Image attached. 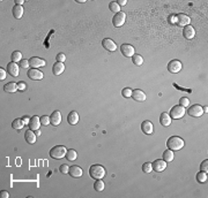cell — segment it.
I'll list each match as a JSON object with an SVG mask.
<instances>
[{
	"label": "cell",
	"mask_w": 208,
	"mask_h": 198,
	"mask_svg": "<svg viewBox=\"0 0 208 198\" xmlns=\"http://www.w3.org/2000/svg\"><path fill=\"white\" fill-rule=\"evenodd\" d=\"M25 121L23 119H15L13 122H12V127L14 128V129H18V130H21L22 128L25 127Z\"/></svg>",
	"instance_id": "83f0119b"
},
{
	"label": "cell",
	"mask_w": 208,
	"mask_h": 198,
	"mask_svg": "<svg viewBox=\"0 0 208 198\" xmlns=\"http://www.w3.org/2000/svg\"><path fill=\"white\" fill-rule=\"evenodd\" d=\"M202 110H204V112H206V113H207V111H208V107H207V106L202 107Z\"/></svg>",
	"instance_id": "f907efd6"
},
{
	"label": "cell",
	"mask_w": 208,
	"mask_h": 198,
	"mask_svg": "<svg viewBox=\"0 0 208 198\" xmlns=\"http://www.w3.org/2000/svg\"><path fill=\"white\" fill-rule=\"evenodd\" d=\"M187 114L192 117H200L204 114V110L200 105H193L187 110Z\"/></svg>",
	"instance_id": "ba28073f"
},
{
	"label": "cell",
	"mask_w": 208,
	"mask_h": 198,
	"mask_svg": "<svg viewBox=\"0 0 208 198\" xmlns=\"http://www.w3.org/2000/svg\"><path fill=\"white\" fill-rule=\"evenodd\" d=\"M40 119H41V124H43V126H47V124L50 123V117H47V115H43Z\"/></svg>",
	"instance_id": "74e56055"
},
{
	"label": "cell",
	"mask_w": 208,
	"mask_h": 198,
	"mask_svg": "<svg viewBox=\"0 0 208 198\" xmlns=\"http://www.w3.org/2000/svg\"><path fill=\"white\" fill-rule=\"evenodd\" d=\"M170 117L171 119H176V120H178V119H182V117L185 115V108H184L183 106H173L171 108V111H170Z\"/></svg>",
	"instance_id": "277c9868"
},
{
	"label": "cell",
	"mask_w": 208,
	"mask_h": 198,
	"mask_svg": "<svg viewBox=\"0 0 208 198\" xmlns=\"http://www.w3.org/2000/svg\"><path fill=\"white\" fill-rule=\"evenodd\" d=\"M160 122H161V124L163 127H169V126L171 124V117H170L169 113L163 112V113L161 114V117H160Z\"/></svg>",
	"instance_id": "603a6c76"
},
{
	"label": "cell",
	"mask_w": 208,
	"mask_h": 198,
	"mask_svg": "<svg viewBox=\"0 0 208 198\" xmlns=\"http://www.w3.org/2000/svg\"><path fill=\"white\" fill-rule=\"evenodd\" d=\"M22 60V53L20 51H15L12 53V61L13 62H20Z\"/></svg>",
	"instance_id": "d6a6232c"
},
{
	"label": "cell",
	"mask_w": 208,
	"mask_h": 198,
	"mask_svg": "<svg viewBox=\"0 0 208 198\" xmlns=\"http://www.w3.org/2000/svg\"><path fill=\"white\" fill-rule=\"evenodd\" d=\"M120 52L123 53L124 57H127V58H132L134 54H135V50L133 47L132 45H129V44H122L120 46Z\"/></svg>",
	"instance_id": "8992f818"
},
{
	"label": "cell",
	"mask_w": 208,
	"mask_h": 198,
	"mask_svg": "<svg viewBox=\"0 0 208 198\" xmlns=\"http://www.w3.org/2000/svg\"><path fill=\"white\" fill-rule=\"evenodd\" d=\"M151 166H153V169L156 173H161V172H163L167 168V163L162 159H156L154 163H151Z\"/></svg>",
	"instance_id": "8fae6325"
},
{
	"label": "cell",
	"mask_w": 208,
	"mask_h": 198,
	"mask_svg": "<svg viewBox=\"0 0 208 198\" xmlns=\"http://www.w3.org/2000/svg\"><path fill=\"white\" fill-rule=\"evenodd\" d=\"M190 22H191L190 16H187V15H185V14L176 15L177 25H179V27H186V25H190Z\"/></svg>",
	"instance_id": "30bf717a"
},
{
	"label": "cell",
	"mask_w": 208,
	"mask_h": 198,
	"mask_svg": "<svg viewBox=\"0 0 208 198\" xmlns=\"http://www.w3.org/2000/svg\"><path fill=\"white\" fill-rule=\"evenodd\" d=\"M59 170H60V173H63V174H68L69 167H68V165H66V164H63V165L59 167Z\"/></svg>",
	"instance_id": "f35d334b"
},
{
	"label": "cell",
	"mask_w": 208,
	"mask_h": 198,
	"mask_svg": "<svg viewBox=\"0 0 208 198\" xmlns=\"http://www.w3.org/2000/svg\"><path fill=\"white\" fill-rule=\"evenodd\" d=\"M12 12H13V15H14L15 18H21L22 16H23V7H22V6L15 5Z\"/></svg>",
	"instance_id": "d4e9b609"
},
{
	"label": "cell",
	"mask_w": 208,
	"mask_h": 198,
	"mask_svg": "<svg viewBox=\"0 0 208 198\" xmlns=\"http://www.w3.org/2000/svg\"><path fill=\"white\" fill-rule=\"evenodd\" d=\"M168 70L172 74H176V73H179L182 70V62L179 60H172L169 62L168 65Z\"/></svg>",
	"instance_id": "9c48e42d"
},
{
	"label": "cell",
	"mask_w": 208,
	"mask_h": 198,
	"mask_svg": "<svg viewBox=\"0 0 208 198\" xmlns=\"http://www.w3.org/2000/svg\"><path fill=\"white\" fill-rule=\"evenodd\" d=\"M67 121H68V123L69 124L75 126V124L79 122V114L76 113L75 111H72V112L67 115Z\"/></svg>",
	"instance_id": "cb8c5ba5"
},
{
	"label": "cell",
	"mask_w": 208,
	"mask_h": 198,
	"mask_svg": "<svg viewBox=\"0 0 208 198\" xmlns=\"http://www.w3.org/2000/svg\"><path fill=\"white\" fill-rule=\"evenodd\" d=\"M197 181L199 183H206V181H207V173H206V172H202V170H201L200 173H198Z\"/></svg>",
	"instance_id": "f546056e"
},
{
	"label": "cell",
	"mask_w": 208,
	"mask_h": 198,
	"mask_svg": "<svg viewBox=\"0 0 208 198\" xmlns=\"http://www.w3.org/2000/svg\"><path fill=\"white\" fill-rule=\"evenodd\" d=\"M105 168L101 165H93L89 168V175L90 177H93L94 180H102L105 176Z\"/></svg>",
	"instance_id": "7a4b0ae2"
},
{
	"label": "cell",
	"mask_w": 208,
	"mask_h": 198,
	"mask_svg": "<svg viewBox=\"0 0 208 198\" xmlns=\"http://www.w3.org/2000/svg\"><path fill=\"white\" fill-rule=\"evenodd\" d=\"M183 35L186 39H193L195 36V30L192 25H186V27H184Z\"/></svg>",
	"instance_id": "ac0fdd59"
},
{
	"label": "cell",
	"mask_w": 208,
	"mask_h": 198,
	"mask_svg": "<svg viewBox=\"0 0 208 198\" xmlns=\"http://www.w3.org/2000/svg\"><path fill=\"white\" fill-rule=\"evenodd\" d=\"M0 197H1V198H8V197H9V195H8L7 191L3 190V191H1V194H0Z\"/></svg>",
	"instance_id": "f6af8a7d"
},
{
	"label": "cell",
	"mask_w": 208,
	"mask_h": 198,
	"mask_svg": "<svg viewBox=\"0 0 208 198\" xmlns=\"http://www.w3.org/2000/svg\"><path fill=\"white\" fill-rule=\"evenodd\" d=\"M200 169L202 170V172H206V173H207V172H208V160H207V159L204 160V161L201 163V165H200Z\"/></svg>",
	"instance_id": "ab89813d"
},
{
	"label": "cell",
	"mask_w": 208,
	"mask_h": 198,
	"mask_svg": "<svg viewBox=\"0 0 208 198\" xmlns=\"http://www.w3.org/2000/svg\"><path fill=\"white\" fill-rule=\"evenodd\" d=\"M94 189L96 191H103L104 190V182L102 180H97L95 183H94Z\"/></svg>",
	"instance_id": "836d02e7"
},
{
	"label": "cell",
	"mask_w": 208,
	"mask_h": 198,
	"mask_svg": "<svg viewBox=\"0 0 208 198\" xmlns=\"http://www.w3.org/2000/svg\"><path fill=\"white\" fill-rule=\"evenodd\" d=\"M5 78H6V70L3 69V67L0 68V80L1 81H4Z\"/></svg>",
	"instance_id": "ee69618b"
},
{
	"label": "cell",
	"mask_w": 208,
	"mask_h": 198,
	"mask_svg": "<svg viewBox=\"0 0 208 198\" xmlns=\"http://www.w3.org/2000/svg\"><path fill=\"white\" fill-rule=\"evenodd\" d=\"M61 122V113L59 111H54L53 113L50 115V123L52 126H58V124H60Z\"/></svg>",
	"instance_id": "2e32d148"
},
{
	"label": "cell",
	"mask_w": 208,
	"mask_h": 198,
	"mask_svg": "<svg viewBox=\"0 0 208 198\" xmlns=\"http://www.w3.org/2000/svg\"><path fill=\"white\" fill-rule=\"evenodd\" d=\"M125 21H126V14L124 12H119V13L115 14V16L112 18V23H113V25L117 27V28L122 27V25L125 23Z\"/></svg>",
	"instance_id": "5b68a950"
},
{
	"label": "cell",
	"mask_w": 208,
	"mask_h": 198,
	"mask_svg": "<svg viewBox=\"0 0 208 198\" xmlns=\"http://www.w3.org/2000/svg\"><path fill=\"white\" fill-rule=\"evenodd\" d=\"M29 64H30V66L32 68H40V67H44L47 62H45V60H43V59H41L38 57H32L30 58Z\"/></svg>",
	"instance_id": "9a60e30c"
},
{
	"label": "cell",
	"mask_w": 208,
	"mask_h": 198,
	"mask_svg": "<svg viewBox=\"0 0 208 198\" xmlns=\"http://www.w3.org/2000/svg\"><path fill=\"white\" fill-rule=\"evenodd\" d=\"M27 75H28V77L30 78V80H32V81H40V80H42V78L44 77L43 71H41L40 69H37V68L29 69Z\"/></svg>",
	"instance_id": "52a82bcc"
},
{
	"label": "cell",
	"mask_w": 208,
	"mask_h": 198,
	"mask_svg": "<svg viewBox=\"0 0 208 198\" xmlns=\"http://www.w3.org/2000/svg\"><path fill=\"white\" fill-rule=\"evenodd\" d=\"M109 8H110V11L116 13V14L120 12V6L117 4V1H111V3L109 4Z\"/></svg>",
	"instance_id": "1f68e13d"
},
{
	"label": "cell",
	"mask_w": 208,
	"mask_h": 198,
	"mask_svg": "<svg viewBox=\"0 0 208 198\" xmlns=\"http://www.w3.org/2000/svg\"><path fill=\"white\" fill-rule=\"evenodd\" d=\"M65 70V65L64 62H56V64L53 65V67H52V73H53L56 76H58V75L63 74V71Z\"/></svg>",
	"instance_id": "7402d4cb"
},
{
	"label": "cell",
	"mask_w": 208,
	"mask_h": 198,
	"mask_svg": "<svg viewBox=\"0 0 208 198\" xmlns=\"http://www.w3.org/2000/svg\"><path fill=\"white\" fill-rule=\"evenodd\" d=\"M7 71L9 73V74L12 75V76H14V77H16V76H19V66L16 62H9V64L7 65Z\"/></svg>",
	"instance_id": "ffe728a7"
},
{
	"label": "cell",
	"mask_w": 208,
	"mask_h": 198,
	"mask_svg": "<svg viewBox=\"0 0 208 198\" xmlns=\"http://www.w3.org/2000/svg\"><path fill=\"white\" fill-rule=\"evenodd\" d=\"M35 134H36V136H41V130H40V129L35 130Z\"/></svg>",
	"instance_id": "c3c4849f"
},
{
	"label": "cell",
	"mask_w": 208,
	"mask_h": 198,
	"mask_svg": "<svg viewBox=\"0 0 208 198\" xmlns=\"http://www.w3.org/2000/svg\"><path fill=\"white\" fill-rule=\"evenodd\" d=\"M184 145H185L184 139L178 137V136H171V137L168 139V142H167L168 148H170L172 151H178V150L184 148Z\"/></svg>",
	"instance_id": "6da1fadb"
},
{
	"label": "cell",
	"mask_w": 208,
	"mask_h": 198,
	"mask_svg": "<svg viewBox=\"0 0 208 198\" xmlns=\"http://www.w3.org/2000/svg\"><path fill=\"white\" fill-rule=\"evenodd\" d=\"M66 153H67V148L64 145H56L50 150V157L57 160L66 157Z\"/></svg>",
	"instance_id": "3957f363"
},
{
	"label": "cell",
	"mask_w": 208,
	"mask_h": 198,
	"mask_svg": "<svg viewBox=\"0 0 208 198\" xmlns=\"http://www.w3.org/2000/svg\"><path fill=\"white\" fill-rule=\"evenodd\" d=\"M132 89H129V88H125V89H123V91H122V95L123 97H125V98H129L131 96H132Z\"/></svg>",
	"instance_id": "d590c367"
},
{
	"label": "cell",
	"mask_w": 208,
	"mask_h": 198,
	"mask_svg": "<svg viewBox=\"0 0 208 198\" xmlns=\"http://www.w3.org/2000/svg\"><path fill=\"white\" fill-rule=\"evenodd\" d=\"M23 121H25V123H29V119L27 117H23Z\"/></svg>",
	"instance_id": "681fc988"
},
{
	"label": "cell",
	"mask_w": 208,
	"mask_h": 198,
	"mask_svg": "<svg viewBox=\"0 0 208 198\" xmlns=\"http://www.w3.org/2000/svg\"><path fill=\"white\" fill-rule=\"evenodd\" d=\"M102 46H103L105 50H108L109 52H115L117 50V45L116 43L110 38H105L102 40Z\"/></svg>",
	"instance_id": "7c38bea8"
},
{
	"label": "cell",
	"mask_w": 208,
	"mask_h": 198,
	"mask_svg": "<svg viewBox=\"0 0 208 198\" xmlns=\"http://www.w3.org/2000/svg\"><path fill=\"white\" fill-rule=\"evenodd\" d=\"M25 142L28 143V144H34L37 139V136L36 134L34 133V130L31 129H29L25 133Z\"/></svg>",
	"instance_id": "d6986e66"
},
{
	"label": "cell",
	"mask_w": 208,
	"mask_h": 198,
	"mask_svg": "<svg viewBox=\"0 0 208 198\" xmlns=\"http://www.w3.org/2000/svg\"><path fill=\"white\" fill-rule=\"evenodd\" d=\"M142 170H144V173H151V170H153L151 163H145L142 165Z\"/></svg>",
	"instance_id": "e575fe53"
},
{
	"label": "cell",
	"mask_w": 208,
	"mask_h": 198,
	"mask_svg": "<svg viewBox=\"0 0 208 198\" xmlns=\"http://www.w3.org/2000/svg\"><path fill=\"white\" fill-rule=\"evenodd\" d=\"M173 151L168 148V150H165L164 152H163V160H164L165 163H171L172 160H173Z\"/></svg>",
	"instance_id": "484cf974"
},
{
	"label": "cell",
	"mask_w": 208,
	"mask_h": 198,
	"mask_svg": "<svg viewBox=\"0 0 208 198\" xmlns=\"http://www.w3.org/2000/svg\"><path fill=\"white\" fill-rule=\"evenodd\" d=\"M23 3H25L23 0H15V4L19 5V6H22V5H23Z\"/></svg>",
	"instance_id": "7dc6e473"
},
{
	"label": "cell",
	"mask_w": 208,
	"mask_h": 198,
	"mask_svg": "<svg viewBox=\"0 0 208 198\" xmlns=\"http://www.w3.org/2000/svg\"><path fill=\"white\" fill-rule=\"evenodd\" d=\"M25 88H27V85H25V83H23V82H20L18 84V90H20V91H25Z\"/></svg>",
	"instance_id": "7bdbcfd3"
},
{
	"label": "cell",
	"mask_w": 208,
	"mask_h": 198,
	"mask_svg": "<svg viewBox=\"0 0 208 198\" xmlns=\"http://www.w3.org/2000/svg\"><path fill=\"white\" fill-rule=\"evenodd\" d=\"M68 174L71 175L72 177L76 179V177H81L83 174V170L81 167L76 166V165H73V166L69 167V170H68Z\"/></svg>",
	"instance_id": "5bb4252c"
},
{
	"label": "cell",
	"mask_w": 208,
	"mask_h": 198,
	"mask_svg": "<svg viewBox=\"0 0 208 198\" xmlns=\"http://www.w3.org/2000/svg\"><path fill=\"white\" fill-rule=\"evenodd\" d=\"M20 66H21V68H28L29 66H30V64H29V60L22 59V60L20 61Z\"/></svg>",
	"instance_id": "b9f144b4"
},
{
	"label": "cell",
	"mask_w": 208,
	"mask_h": 198,
	"mask_svg": "<svg viewBox=\"0 0 208 198\" xmlns=\"http://www.w3.org/2000/svg\"><path fill=\"white\" fill-rule=\"evenodd\" d=\"M4 90L6 92H9V93L18 91V84L14 83V82H9V83H7V84H5Z\"/></svg>",
	"instance_id": "4316f807"
},
{
	"label": "cell",
	"mask_w": 208,
	"mask_h": 198,
	"mask_svg": "<svg viewBox=\"0 0 208 198\" xmlns=\"http://www.w3.org/2000/svg\"><path fill=\"white\" fill-rule=\"evenodd\" d=\"M132 61H133V64L136 65V66H142V64H144V59H142V57L139 55V54H134L132 57Z\"/></svg>",
	"instance_id": "4dcf8cb0"
},
{
	"label": "cell",
	"mask_w": 208,
	"mask_h": 198,
	"mask_svg": "<svg viewBox=\"0 0 208 198\" xmlns=\"http://www.w3.org/2000/svg\"><path fill=\"white\" fill-rule=\"evenodd\" d=\"M117 4H118L119 6H125V5L127 4V0H119V1H117Z\"/></svg>",
	"instance_id": "bcb514c9"
},
{
	"label": "cell",
	"mask_w": 208,
	"mask_h": 198,
	"mask_svg": "<svg viewBox=\"0 0 208 198\" xmlns=\"http://www.w3.org/2000/svg\"><path fill=\"white\" fill-rule=\"evenodd\" d=\"M40 126H41V119L38 117H32L29 121V127L31 130H37V129H40Z\"/></svg>",
	"instance_id": "44dd1931"
},
{
	"label": "cell",
	"mask_w": 208,
	"mask_h": 198,
	"mask_svg": "<svg viewBox=\"0 0 208 198\" xmlns=\"http://www.w3.org/2000/svg\"><path fill=\"white\" fill-rule=\"evenodd\" d=\"M141 130L144 131L146 135H151L153 134V131H154V127H153V123H151V121H144L142 123H141Z\"/></svg>",
	"instance_id": "e0dca14e"
},
{
	"label": "cell",
	"mask_w": 208,
	"mask_h": 198,
	"mask_svg": "<svg viewBox=\"0 0 208 198\" xmlns=\"http://www.w3.org/2000/svg\"><path fill=\"white\" fill-rule=\"evenodd\" d=\"M56 59H57L58 62H65V60H66V55H65L64 53H59V54H57Z\"/></svg>",
	"instance_id": "60d3db41"
},
{
	"label": "cell",
	"mask_w": 208,
	"mask_h": 198,
	"mask_svg": "<svg viewBox=\"0 0 208 198\" xmlns=\"http://www.w3.org/2000/svg\"><path fill=\"white\" fill-rule=\"evenodd\" d=\"M179 103H180V106L187 107L189 105H190V99L187 98V97H183V98H180Z\"/></svg>",
	"instance_id": "8d00e7d4"
},
{
	"label": "cell",
	"mask_w": 208,
	"mask_h": 198,
	"mask_svg": "<svg viewBox=\"0 0 208 198\" xmlns=\"http://www.w3.org/2000/svg\"><path fill=\"white\" fill-rule=\"evenodd\" d=\"M66 158H67L68 161H74V160L78 158V152H76L75 150H67V153H66Z\"/></svg>",
	"instance_id": "f1b7e54d"
},
{
	"label": "cell",
	"mask_w": 208,
	"mask_h": 198,
	"mask_svg": "<svg viewBox=\"0 0 208 198\" xmlns=\"http://www.w3.org/2000/svg\"><path fill=\"white\" fill-rule=\"evenodd\" d=\"M135 102H145L146 100V93L140 89H135L132 91V96H131Z\"/></svg>",
	"instance_id": "4fadbf2b"
}]
</instances>
